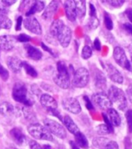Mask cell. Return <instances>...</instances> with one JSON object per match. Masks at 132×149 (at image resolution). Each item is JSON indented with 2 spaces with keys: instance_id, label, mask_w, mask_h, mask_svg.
I'll use <instances>...</instances> for the list:
<instances>
[{
  "instance_id": "cell-1",
  "label": "cell",
  "mask_w": 132,
  "mask_h": 149,
  "mask_svg": "<svg viewBox=\"0 0 132 149\" xmlns=\"http://www.w3.org/2000/svg\"><path fill=\"white\" fill-rule=\"evenodd\" d=\"M108 97L112 104L115 105L120 110L126 109L127 100L126 95L121 89L115 86H111L108 91Z\"/></svg>"
},
{
  "instance_id": "cell-2",
  "label": "cell",
  "mask_w": 132,
  "mask_h": 149,
  "mask_svg": "<svg viewBox=\"0 0 132 149\" xmlns=\"http://www.w3.org/2000/svg\"><path fill=\"white\" fill-rule=\"evenodd\" d=\"M12 98L15 101L25 105V106H31L34 103L28 95L26 86L22 82L15 84L12 88Z\"/></svg>"
},
{
  "instance_id": "cell-3",
  "label": "cell",
  "mask_w": 132,
  "mask_h": 149,
  "mask_svg": "<svg viewBox=\"0 0 132 149\" xmlns=\"http://www.w3.org/2000/svg\"><path fill=\"white\" fill-rule=\"evenodd\" d=\"M27 130L30 134L36 139L48 141H53V137L48 130L39 123H32L27 127Z\"/></svg>"
},
{
  "instance_id": "cell-4",
  "label": "cell",
  "mask_w": 132,
  "mask_h": 149,
  "mask_svg": "<svg viewBox=\"0 0 132 149\" xmlns=\"http://www.w3.org/2000/svg\"><path fill=\"white\" fill-rule=\"evenodd\" d=\"M44 127L48 130L49 132L56 137L64 139L66 137V131L65 127L57 121H54L51 119H45L44 120Z\"/></svg>"
},
{
  "instance_id": "cell-5",
  "label": "cell",
  "mask_w": 132,
  "mask_h": 149,
  "mask_svg": "<svg viewBox=\"0 0 132 149\" xmlns=\"http://www.w3.org/2000/svg\"><path fill=\"white\" fill-rule=\"evenodd\" d=\"M89 80V71L84 67L79 68L74 73L72 83L76 88H84L87 85Z\"/></svg>"
},
{
  "instance_id": "cell-6",
  "label": "cell",
  "mask_w": 132,
  "mask_h": 149,
  "mask_svg": "<svg viewBox=\"0 0 132 149\" xmlns=\"http://www.w3.org/2000/svg\"><path fill=\"white\" fill-rule=\"evenodd\" d=\"M72 36V32L71 28L64 24L63 26L58 31L55 38H58L61 46L66 48L69 46V43L71 42Z\"/></svg>"
},
{
  "instance_id": "cell-7",
  "label": "cell",
  "mask_w": 132,
  "mask_h": 149,
  "mask_svg": "<svg viewBox=\"0 0 132 149\" xmlns=\"http://www.w3.org/2000/svg\"><path fill=\"white\" fill-rule=\"evenodd\" d=\"M92 100L98 107L102 109H108L111 107L112 103L110 102V98L105 93L100 92L94 94L92 96Z\"/></svg>"
},
{
  "instance_id": "cell-8",
  "label": "cell",
  "mask_w": 132,
  "mask_h": 149,
  "mask_svg": "<svg viewBox=\"0 0 132 149\" xmlns=\"http://www.w3.org/2000/svg\"><path fill=\"white\" fill-rule=\"evenodd\" d=\"M113 58L116 63L127 70H131V64L128 61L124 50L120 47H116L113 51Z\"/></svg>"
},
{
  "instance_id": "cell-9",
  "label": "cell",
  "mask_w": 132,
  "mask_h": 149,
  "mask_svg": "<svg viewBox=\"0 0 132 149\" xmlns=\"http://www.w3.org/2000/svg\"><path fill=\"white\" fill-rule=\"evenodd\" d=\"M62 106L65 110L73 114H78L82 111L78 101L74 98H66L62 100Z\"/></svg>"
},
{
  "instance_id": "cell-10",
  "label": "cell",
  "mask_w": 132,
  "mask_h": 149,
  "mask_svg": "<svg viewBox=\"0 0 132 149\" xmlns=\"http://www.w3.org/2000/svg\"><path fill=\"white\" fill-rule=\"evenodd\" d=\"M23 25L25 28L28 30L29 31L32 32L33 34L40 35L41 34L42 30L41 27L40 25V23L35 17L29 16L23 20Z\"/></svg>"
},
{
  "instance_id": "cell-11",
  "label": "cell",
  "mask_w": 132,
  "mask_h": 149,
  "mask_svg": "<svg viewBox=\"0 0 132 149\" xmlns=\"http://www.w3.org/2000/svg\"><path fill=\"white\" fill-rule=\"evenodd\" d=\"M41 103L44 108H46L49 112L53 113L54 111H56L57 107H58V103L54 98L52 96L49 95L47 94H44L41 97Z\"/></svg>"
},
{
  "instance_id": "cell-12",
  "label": "cell",
  "mask_w": 132,
  "mask_h": 149,
  "mask_svg": "<svg viewBox=\"0 0 132 149\" xmlns=\"http://www.w3.org/2000/svg\"><path fill=\"white\" fill-rule=\"evenodd\" d=\"M16 42V38L11 35L0 36V50L10 51L13 49Z\"/></svg>"
},
{
  "instance_id": "cell-13",
  "label": "cell",
  "mask_w": 132,
  "mask_h": 149,
  "mask_svg": "<svg viewBox=\"0 0 132 149\" xmlns=\"http://www.w3.org/2000/svg\"><path fill=\"white\" fill-rule=\"evenodd\" d=\"M54 83L63 89H68L70 87V76L69 73H58L54 77Z\"/></svg>"
},
{
  "instance_id": "cell-14",
  "label": "cell",
  "mask_w": 132,
  "mask_h": 149,
  "mask_svg": "<svg viewBox=\"0 0 132 149\" xmlns=\"http://www.w3.org/2000/svg\"><path fill=\"white\" fill-rule=\"evenodd\" d=\"M107 71L108 76L111 81L118 84L123 83L124 78H123L122 74L116 67H114L111 64H107Z\"/></svg>"
},
{
  "instance_id": "cell-15",
  "label": "cell",
  "mask_w": 132,
  "mask_h": 149,
  "mask_svg": "<svg viewBox=\"0 0 132 149\" xmlns=\"http://www.w3.org/2000/svg\"><path fill=\"white\" fill-rule=\"evenodd\" d=\"M64 7H65V15L67 18L70 21H75L76 17H77V13H76V6L73 3V0H65Z\"/></svg>"
},
{
  "instance_id": "cell-16",
  "label": "cell",
  "mask_w": 132,
  "mask_h": 149,
  "mask_svg": "<svg viewBox=\"0 0 132 149\" xmlns=\"http://www.w3.org/2000/svg\"><path fill=\"white\" fill-rule=\"evenodd\" d=\"M44 7H45V4L43 1L34 0L30 6L29 10L26 12V16L29 17V16H32L33 14H34L36 13L41 12L42 10H44Z\"/></svg>"
},
{
  "instance_id": "cell-17",
  "label": "cell",
  "mask_w": 132,
  "mask_h": 149,
  "mask_svg": "<svg viewBox=\"0 0 132 149\" xmlns=\"http://www.w3.org/2000/svg\"><path fill=\"white\" fill-rule=\"evenodd\" d=\"M7 65L12 72L18 73L23 67V62L17 57L10 56L7 59Z\"/></svg>"
},
{
  "instance_id": "cell-18",
  "label": "cell",
  "mask_w": 132,
  "mask_h": 149,
  "mask_svg": "<svg viewBox=\"0 0 132 149\" xmlns=\"http://www.w3.org/2000/svg\"><path fill=\"white\" fill-rule=\"evenodd\" d=\"M107 118L110 123L112 124V126L114 127H119L121 123V119H120V115L118 114V113L113 109H107Z\"/></svg>"
},
{
  "instance_id": "cell-19",
  "label": "cell",
  "mask_w": 132,
  "mask_h": 149,
  "mask_svg": "<svg viewBox=\"0 0 132 149\" xmlns=\"http://www.w3.org/2000/svg\"><path fill=\"white\" fill-rule=\"evenodd\" d=\"M25 49L27 52V56L29 57L30 59H33V60H40L42 58V56H43L42 52L37 48L31 46L30 45H27L25 46Z\"/></svg>"
},
{
  "instance_id": "cell-20",
  "label": "cell",
  "mask_w": 132,
  "mask_h": 149,
  "mask_svg": "<svg viewBox=\"0 0 132 149\" xmlns=\"http://www.w3.org/2000/svg\"><path fill=\"white\" fill-rule=\"evenodd\" d=\"M10 135L12 140L19 145H22L26 141V137L22 132V130L19 128H13L10 130Z\"/></svg>"
},
{
  "instance_id": "cell-21",
  "label": "cell",
  "mask_w": 132,
  "mask_h": 149,
  "mask_svg": "<svg viewBox=\"0 0 132 149\" xmlns=\"http://www.w3.org/2000/svg\"><path fill=\"white\" fill-rule=\"evenodd\" d=\"M58 10V3L55 0H52V3H50L46 9L44 10V12L42 15V17L44 18V20H49L51 19L53 15L54 14V13L56 12Z\"/></svg>"
},
{
  "instance_id": "cell-22",
  "label": "cell",
  "mask_w": 132,
  "mask_h": 149,
  "mask_svg": "<svg viewBox=\"0 0 132 149\" xmlns=\"http://www.w3.org/2000/svg\"><path fill=\"white\" fill-rule=\"evenodd\" d=\"M0 114L4 116H12L15 114L14 106L7 102H2L0 104Z\"/></svg>"
},
{
  "instance_id": "cell-23",
  "label": "cell",
  "mask_w": 132,
  "mask_h": 149,
  "mask_svg": "<svg viewBox=\"0 0 132 149\" xmlns=\"http://www.w3.org/2000/svg\"><path fill=\"white\" fill-rule=\"evenodd\" d=\"M64 124L66 127V128L68 129V130H69V132L73 134L74 135L76 134L77 133L79 132V129L78 127H77V125L75 123L72 119L69 116H65L64 119L62 120Z\"/></svg>"
},
{
  "instance_id": "cell-24",
  "label": "cell",
  "mask_w": 132,
  "mask_h": 149,
  "mask_svg": "<svg viewBox=\"0 0 132 149\" xmlns=\"http://www.w3.org/2000/svg\"><path fill=\"white\" fill-rule=\"evenodd\" d=\"M76 10V13L78 17H83L86 13V0H73Z\"/></svg>"
},
{
  "instance_id": "cell-25",
  "label": "cell",
  "mask_w": 132,
  "mask_h": 149,
  "mask_svg": "<svg viewBox=\"0 0 132 149\" xmlns=\"http://www.w3.org/2000/svg\"><path fill=\"white\" fill-rule=\"evenodd\" d=\"M75 140H76V144L78 146L81 147L82 148H88V140L86 139V136L83 134H82L80 131L75 134Z\"/></svg>"
},
{
  "instance_id": "cell-26",
  "label": "cell",
  "mask_w": 132,
  "mask_h": 149,
  "mask_svg": "<svg viewBox=\"0 0 132 149\" xmlns=\"http://www.w3.org/2000/svg\"><path fill=\"white\" fill-rule=\"evenodd\" d=\"M12 27V21L7 16L0 13V30L10 29Z\"/></svg>"
},
{
  "instance_id": "cell-27",
  "label": "cell",
  "mask_w": 132,
  "mask_h": 149,
  "mask_svg": "<svg viewBox=\"0 0 132 149\" xmlns=\"http://www.w3.org/2000/svg\"><path fill=\"white\" fill-rule=\"evenodd\" d=\"M64 24V22L61 20H55L53 21V23L51 25L50 27V32L53 37H56V34L58 33L60 28H61Z\"/></svg>"
},
{
  "instance_id": "cell-28",
  "label": "cell",
  "mask_w": 132,
  "mask_h": 149,
  "mask_svg": "<svg viewBox=\"0 0 132 149\" xmlns=\"http://www.w3.org/2000/svg\"><path fill=\"white\" fill-rule=\"evenodd\" d=\"M23 115H24L26 120H27L28 121L33 122V121L36 120V115L34 113V111L30 108V106H25L23 109Z\"/></svg>"
},
{
  "instance_id": "cell-29",
  "label": "cell",
  "mask_w": 132,
  "mask_h": 149,
  "mask_svg": "<svg viewBox=\"0 0 132 149\" xmlns=\"http://www.w3.org/2000/svg\"><path fill=\"white\" fill-rule=\"evenodd\" d=\"M113 131V129H111V128L108 127L107 124L99 125V126L96 127V132H97L98 134H109L110 133H112Z\"/></svg>"
},
{
  "instance_id": "cell-30",
  "label": "cell",
  "mask_w": 132,
  "mask_h": 149,
  "mask_svg": "<svg viewBox=\"0 0 132 149\" xmlns=\"http://www.w3.org/2000/svg\"><path fill=\"white\" fill-rule=\"evenodd\" d=\"M23 66L24 67V70L26 71V73L29 75V76L32 77H37V73L36 70H35L32 66H30V64H28L26 62H23Z\"/></svg>"
},
{
  "instance_id": "cell-31",
  "label": "cell",
  "mask_w": 132,
  "mask_h": 149,
  "mask_svg": "<svg viewBox=\"0 0 132 149\" xmlns=\"http://www.w3.org/2000/svg\"><path fill=\"white\" fill-rule=\"evenodd\" d=\"M96 85L99 88H104L106 87V79L103 73H99L96 76Z\"/></svg>"
},
{
  "instance_id": "cell-32",
  "label": "cell",
  "mask_w": 132,
  "mask_h": 149,
  "mask_svg": "<svg viewBox=\"0 0 132 149\" xmlns=\"http://www.w3.org/2000/svg\"><path fill=\"white\" fill-rule=\"evenodd\" d=\"M103 4L110 6L112 7L118 8L121 6L124 3V0H101Z\"/></svg>"
},
{
  "instance_id": "cell-33",
  "label": "cell",
  "mask_w": 132,
  "mask_h": 149,
  "mask_svg": "<svg viewBox=\"0 0 132 149\" xmlns=\"http://www.w3.org/2000/svg\"><path fill=\"white\" fill-rule=\"evenodd\" d=\"M92 54H93V51H92V49L90 47L88 46V45L83 47L82 51V57L84 59H89L92 56Z\"/></svg>"
},
{
  "instance_id": "cell-34",
  "label": "cell",
  "mask_w": 132,
  "mask_h": 149,
  "mask_svg": "<svg viewBox=\"0 0 132 149\" xmlns=\"http://www.w3.org/2000/svg\"><path fill=\"white\" fill-rule=\"evenodd\" d=\"M30 148V149H51V147L49 145H43L38 144L36 141H30L29 144Z\"/></svg>"
},
{
  "instance_id": "cell-35",
  "label": "cell",
  "mask_w": 132,
  "mask_h": 149,
  "mask_svg": "<svg viewBox=\"0 0 132 149\" xmlns=\"http://www.w3.org/2000/svg\"><path fill=\"white\" fill-rule=\"evenodd\" d=\"M126 118H127L128 130L130 133H132V109L127 111L126 113Z\"/></svg>"
},
{
  "instance_id": "cell-36",
  "label": "cell",
  "mask_w": 132,
  "mask_h": 149,
  "mask_svg": "<svg viewBox=\"0 0 132 149\" xmlns=\"http://www.w3.org/2000/svg\"><path fill=\"white\" fill-rule=\"evenodd\" d=\"M89 27H90L91 29H95L98 27L99 25V20H98L96 17H90V20L89 21Z\"/></svg>"
},
{
  "instance_id": "cell-37",
  "label": "cell",
  "mask_w": 132,
  "mask_h": 149,
  "mask_svg": "<svg viewBox=\"0 0 132 149\" xmlns=\"http://www.w3.org/2000/svg\"><path fill=\"white\" fill-rule=\"evenodd\" d=\"M0 77L5 81H7L9 78V72L6 69L4 68L3 65H1V63H0Z\"/></svg>"
},
{
  "instance_id": "cell-38",
  "label": "cell",
  "mask_w": 132,
  "mask_h": 149,
  "mask_svg": "<svg viewBox=\"0 0 132 149\" xmlns=\"http://www.w3.org/2000/svg\"><path fill=\"white\" fill-rule=\"evenodd\" d=\"M104 23H105L106 27L108 30H112L113 21L111 20V18L110 17V16H108L107 14H105V17H104Z\"/></svg>"
},
{
  "instance_id": "cell-39",
  "label": "cell",
  "mask_w": 132,
  "mask_h": 149,
  "mask_svg": "<svg viewBox=\"0 0 132 149\" xmlns=\"http://www.w3.org/2000/svg\"><path fill=\"white\" fill-rule=\"evenodd\" d=\"M105 149H119V146H118V143L116 141H109L107 143L106 146L104 147Z\"/></svg>"
},
{
  "instance_id": "cell-40",
  "label": "cell",
  "mask_w": 132,
  "mask_h": 149,
  "mask_svg": "<svg viewBox=\"0 0 132 149\" xmlns=\"http://www.w3.org/2000/svg\"><path fill=\"white\" fill-rule=\"evenodd\" d=\"M18 41H20L21 42H28L30 40V37L29 35L25 34H20L17 38Z\"/></svg>"
},
{
  "instance_id": "cell-41",
  "label": "cell",
  "mask_w": 132,
  "mask_h": 149,
  "mask_svg": "<svg viewBox=\"0 0 132 149\" xmlns=\"http://www.w3.org/2000/svg\"><path fill=\"white\" fill-rule=\"evenodd\" d=\"M16 1L17 0H2V3L6 6H10L13 5L14 3H16Z\"/></svg>"
},
{
  "instance_id": "cell-42",
  "label": "cell",
  "mask_w": 132,
  "mask_h": 149,
  "mask_svg": "<svg viewBox=\"0 0 132 149\" xmlns=\"http://www.w3.org/2000/svg\"><path fill=\"white\" fill-rule=\"evenodd\" d=\"M84 100H85V102H86V106L88 109H93V105L91 103L90 100L89 99L87 96H84Z\"/></svg>"
},
{
  "instance_id": "cell-43",
  "label": "cell",
  "mask_w": 132,
  "mask_h": 149,
  "mask_svg": "<svg viewBox=\"0 0 132 149\" xmlns=\"http://www.w3.org/2000/svg\"><path fill=\"white\" fill-rule=\"evenodd\" d=\"M127 95L128 99L132 103V84H130L127 89Z\"/></svg>"
},
{
  "instance_id": "cell-44",
  "label": "cell",
  "mask_w": 132,
  "mask_h": 149,
  "mask_svg": "<svg viewBox=\"0 0 132 149\" xmlns=\"http://www.w3.org/2000/svg\"><path fill=\"white\" fill-rule=\"evenodd\" d=\"M93 46H94L95 49H96L97 51H100L101 49L100 42V40L98 39V38H96L94 42H93Z\"/></svg>"
},
{
  "instance_id": "cell-45",
  "label": "cell",
  "mask_w": 132,
  "mask_h": 149,
  "mask_svg": "<svg viewBox=\"0 0 132 149\" xmlns=\"http://www.w3.org/2000/svg\"><path fill=\"white\" fill-rule=\"evenodd\" d=\"M23 23V18L22 17H18L17 22H16V31H20L21 29V25H22Z\"/></svg>"
},
{
  "instance_id": "cell-46",
  "label": "cell",
  "mask_w": 132,
  "mask_h": 149,
  "mask_svg": "<svg viewBox=\"0 0 132 149\" xmlns=\"http://www.w3.org/2000/svg\"><path fill=\"white\" fill-rule=\"evenodd\" d=\"M8 11V7L7 6H6L4 4H3L2 2L0 3V13H7Z\"/></svg>"
},
{
  "instance_id": "cell-47",
  "label": "cell",
  "mask_w": 132,
  "mask_h": 149,
  "mask_svg": "<svg viewBox=\"0 0 132 149\" xmlns=\"http://www.w3.org/2000/svg\"><path fill=\"white\" fill-rule=\"evenodd\" d=\"M89 9H90V17H96V9L93 4H89Z\"/></svg>"
},
{
  "instance_id": "cell-48",
  "label": "cell",
  "mask_w": 132,
  "mask_h": 149,
  "mask_svg": "<svg viewBox=\"0 0 132 149\" xmlns=\"http://www.w3.org/2000/svg\"><path fill=\"white\" fill-rule=\"evenodd\" d=\"M124 28L127 31H128L129 33L132 34V24H124Z\"/></svg>"
},
{
  "instance_id": "cell-49",
  "label": "cell",
  "mask_w": 132,
  "mask_h": 149,
  "mask_svg": "<svg viewBox=\"0 0 132 149\" xmlns=\"http://www.w3.org/2000/svg\"><path fill=\"white\" fill-rule=\"evenodd\" d=\"M126 13H127V16L128 17V19L130 20V21L132 23V9H128Z\"/></svg>"
},
{
  "instance_id": "cell-50",
  "label": "cell",
  "mask_w": 132,
  "mask_h": 149,
  "mask_svg": "<svg viewBox=\"0 0 132 149\" xmlns=\"http://www.w3.org/2000/svg\"><path fill=\"white\" fill-rule=\"evenodd\" d=\"M70 144H71V147L72 149H79L78 148V145H77L76 143H74L73 141H70Z\"/></svg>"
},
{
  "instance_id": "cell-51",
  "label": "cell",
  "mask_w": 132,
  "mask_h": 149,
  "mask_svg": "<svg viewBox=\"0 0 132 149\" xmlns=\"http://www.w3.org/2000/svg\"><path fill=\"white\" fill-rule=\"evenodd\" d=\"M7 149H16V148H7Z\"/></svg>"
},
{
  "instance_id": "cell-52",
  "label": "cell",
  "mask_w": 132,
  "mask_h": 149,
  "mask_svg": "<svg viewBox=\"0 0 132 149\" xmlns=\"http://www.w3.org/2000/svg\"><path fill=\"white\" fill-rule=\"evenodd\" d=\"M131 60H132V54H131Z\"/></svg>"
}]
</instances>
